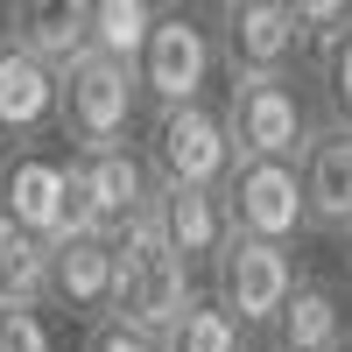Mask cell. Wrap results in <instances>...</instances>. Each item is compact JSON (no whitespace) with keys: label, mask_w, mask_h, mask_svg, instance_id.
Wrapping results in <instances>:
<instances>
[{"label":"cell","mask_w":352,"mask_h":352,"mask_svg":"<svg viewBox=\"0 0 352 352\" xmlns=\"http://www.w3.org/2000/svg\"><path fill=\"white\" fill-rule=\"evenodd\" d=\"M289 289H296V254H282V247H254V240L232 232L226 254L212 261V303H219L247 338L268 331L275 317H282Z\"/></svg>","instance_id":"cell-8"},{"label":"cell","mask_w":352,"mask_h":352,"mask_svg":"<svg viewBox=\"0 0 352 352\" xmlns=\"http://www.w3.org/2000/svg\"><path fill=\"white\" fill-rule=\"evenodd\" d=\"M345 345V296L317 275H296L282 317L268 324V352H338Z\"/></svg>","instance_id":"cell-15"},{"label":"cell","mask_w":352,"mask_h":352,"mask_svg":"<svg viewBox=\"0 0 352 352\" xmlns=\"http://www.w3.org/2000/svg\"><path fill=\"white\" fill-rule=\"evenodd\" d=\"M50 303V247L28 232H0V310H43Z\"/></svg>","instance_id":"cell-18"},{"label":"cell","mask_w":352,"mask_h":352,"mask_svg":"<svg viewBox=\"0 0 352 352\" xmlns=\"http://www.w3.org/2000/svg\"><path fill=\"white\" fill-rule=\"evenodd\" d=\"M0 212H8L14 232L56 247L64 240V219H71V184H64V155H43V148H14L0 162Z\"/></svg>","instance_id":"cell-9"},{"label":"cell","mask_w":352,"mask_h":352,"mask_svg":"<svg viewBox=\"0 0 352 352\" xmlns=\"http://www.w3.org/2000/svg\"><path fill=\"white\" fill-rule=\"evenodd\" d=\"M296 184H303V219L310 232H331L345 240L352 232V127L317 120L296 148Z\"/></svg>","instance_id":"cell-10"},{"label":"cell","mask_w":352,"mask_h":352,"mask_svg":"<svg viewBox=\"0 0 352 352\" xmlns=\"http://www.w3.org/2000/svg\"><path fill=\"white\" fill-rule=\"evenodd\" d=\"M162 352H247V331L212 303V296H190L184 317L162 331Z\"/></svg>","instance_id":"cell-19"},{"label":"cell","mask_w":352,"mask_h":352,"mask_svg":"<svg viewBox=\"0 0 352 352\" xmlns=\"http://www.w3.org/2000/svg\"><path fill=\"white\" fill-rule=\"evenodd\" d=\"M155 184L169 190H226L232 176V141H226V113L219 106H176L148 120V148H141Z\"/></svg>","instance_id":"cell-2"},{"label":"cell","mask_w":352,"mask_h":352,"mask_svg":"<svg viewBox=\"0 0 352 352\" xmlns=\"http://www.w3.org/2000/svg\"><path fill=\"white\" fill-rule=\"evenodd\" d=\"M212 50L232 78H296L310 36L296 28V8L289 0H226L212 14Z\"/></svg>","instance_id":"cell-6"},{"label":"cell","mask_w":352,"mask_h":352,"mask_svg":"<svg viewBox=\"0 0 352 352\" xmlns=\"http://www.w3.org/2000/svg\"><path fill=\"white\" fill-rule=\"evenodd\" d=\"M56 127H64L71 155L134 148V127H141V85H134V71L106 64V56H78L71 71H56Z\"/></svg>","instance_id":"cell-1"},{"label":"cell","mask_w":352,"mask_h":352,"mask_svg":"<svg viewBox=\"0 0 352 352\" xmlns=\"http://www.w3.org/2000/svg\"><path fill=\"white\" fill-rule=\"evenodd\" d=\"M219 71V50H212V28L184 8H162L155 14V36L134 64L141 85V106L148 113H176V106H204V85Z\"/></svg>","instance_id":"cell-4"},{"label":"cell","mask_w":352,"mask_h":352,"mask_svg":"<svg viewBox=\"0 0 352 352\" xmlns=\"http://www.w3.org/2000/svg\"><path fill=\"white\" fill-rule=\"evenodd\" d=\"M197 296V275L184 268V261H169V254H155V261H141V268H127L120 275V296H113V317H127V324H141V331H169L176 317H184V303Z\"/></svg>","instance_id":"cell-16"},{"label":"cell","mask_w":352,"mask_h":352,"mask_svg":"<svg viewBox=\"0 0 352 352\" xmlns=\"http://www.w3.org/2000/svg\"><path fill=\"white\" fill-rule=\"evenodd\" d=\"M0 232H8V212H0Z\"/></svg>","instance_id":"cell-24"},{"label":"cell","mask_w":352,"mask_h":352,"mask_svg":"<svg viewBox=\"0 0 352 352\" xmlns=\"http://www.w3.org/2000/svg\"><path fill=\"white\" fill-rule=\"evenodd\" d=\"M219 113H226V141L240 162H296L303 134L317 127L296 78H232Z\"/></svg>","instance_id":"cell-5"},{"label":"cell","mask_w":352,"mask_h":352,"mask_svg":"<svg viewBox=\"0 0 352 352\" xmlns=\"http://www.w3.org/2000/svg\"><path fill=\"white\" fill-rule=\"evenodd\" d=\"M8 43L28 50L43 71H71L85 50V0H14L8 8Z\"/></svg>","instance_id":"cell-14"},{"label":"cell","mask_w":352,"mask_h":352,"mask_svg":"<svg viewBox=\"0 0 352 352\" xmlns=\"http://www.w3.org/2000/svg\"><path fill=\"white\" fill-rule=\"evenodd\" d=\"M113 296H120L113 240H99V232H64V240L50 247V303L71 310L78 324H99V317H113Z\"/></svg>","instance_id":"cell-11"},{"label":"cell","mask_w":352,"mask_h":352,"mask_svg":"<svg viewBox=\"0 0 352 352\" xmlns=\"http://www.w3.org/2000/svg\"><path fill=\"white\" fill-rule=\"evenodd\" d=\"M219 197H226L232 232H240V240H254V247H282V254H289V247L310 232L296 162H232V176H226Z\"/></svg>","instance_id":"cell-7"},{"label":"cell","mask_w":352,"mask_h":352,"mask_svg":"<svg viewBox=\"0 0 352 352\" xmlns=\"http://www.w3.org/2000/svg\"><path fill=\"white\" fill-rule=\"evenodd\" d=\"M148 219L162 232V254L184 261L190 275L212 268V261L226 254V240H232V219H226V197L219 190H169V184H155Z\"/></svg>","instance_id":"cell-12"},{"label":"cell","mask_w":352,"mask_h":352,"mask_svg":"<svg viewBox=\"0 0 352 352\" xmlns=\"http://www.w3.org/2000/svg\"><path fill=\"white\" fill-rule=\"evenodd\" d=\"M338 352H352V338H345V345H338Z\"/></svg>","instance_id":"cell-25"},{"label":"cell","mask_w":352,"mask_h":352,"mask_svg":"<svg viewBox=\"0 0 352 352\" xmlns=\"http://www.w3.org/2000/svg\"><path fill=\"white\" fill-rule=\"evenodd\" d=\"M345 268H352V232H345Z\"/></svg>","instance_id":"cell-23"},{"label":"cell","mask_w":352,"mask_h":352,"mask_svg":"<svg viewBox=\"0 0 352 352\" xmlns=\"http://www.w3.org/2000/svg\"><path fill=\"white\" fill-rule=\"evenodd\" d=\"M78 352H162L155 331L127 324V317H99V324H85V345Z\"/></svg>","instance_id":"cell-22"},{"label":"cell","mask_w":352,"mask_h":352,"mask_svg":"<svg viewBox=\"0 0 352 352\" xmlns=\"http://www.w3.org/2000/svg\"><path fill=\"white\" fill-rule=\"evenodd\" d=\"M64 184H71V219L64 232H127L141 212L155 204V176L141 162V148H106V155H71L64 162Z\"/></svg>","instance_id":"cell-3"},{"label":"cell","mask_w":352,"mask_h":352,"mask_svg":"<svg viewBox=\"0 0 352 352\" xmlns=\"http://www.w3.org/2000/svg\"><path fill=\"white\" fill-rule=\"evenodd\" d=\"M0 352H56L50 310H0Z\"/></svg>","instance_id":"cell-21"},{"label":"cell","mask_w":352,"mask_h":352,"mask_svg":"<svg viewBox=\"0 0 352 352\" xmlns=\"http://www.w3.org/2000/svg\"><path fill=\"white\" fill-rule=\"evenodd\" d=\"M317 85H324L331 127H352V21L338 28V36L317 43Z\"/></svg>","instance_id":"cell-20"},{"label":"cell","mask_w":352,"mask_h":352,"mask_svg":"<svg viewBox=\"0 0 352 352\" xmlns=\"http://www.w3.org/2000/svg\"><path fill=\"white\" fill-rule=\"evenodd\" d=\"M56 127V71H43L28 50L0 36V148H36Z\"/></svg>","instance_id":"cell-13"},{"label":"cell","mask_w":352,"mask_h":352,"mask_svg":"<svg viewBox=\"0 0 352 352\" xmlns=\"http://www.w3.org/2000/svg\"><path fill=\"white\" fill-rule=\"evenodd\" d=\"M155 14L162 8H148V0H85V50L120 64V71H134L148 36H155Z\"/></svg>","instance_id":"cell-17"}]
</instances>
